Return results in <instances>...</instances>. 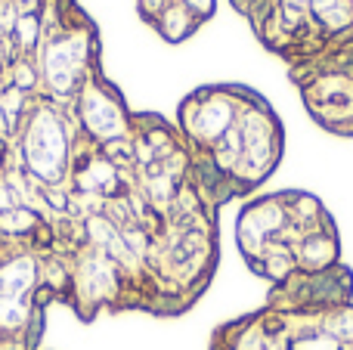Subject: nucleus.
<instances>
[{
  "instance_id": "1",
  "label": "nucleus",
  "mask_w": 353,
  "mask_h": 350,
  "mask_svg": "<svg viewBox=\"0 0 353 350\" xmlns=\"http://www.w3.org/2000/svg\"><path fill=\"white\" fill-rule=\"evenodd\" d=\"M236 242L251 273L273 285L341 264V239L325 205L301 189L251 198L236 223Z\"/></svg>"
},
{
  "instance_id": "2",
  "label": "nucleus",
  "mask_w": 353,
  "mask_h": 350,
  "mask_svg": "<svg viewBox=\"0 0 353 350\" xmlns=\"http://www.w3.org/2000/svg\"><path fill=\"white\" fill-rule=\"evenodd\" d=\"M208 350H353V301H267L214 329Z\"/></svg>"
},
{
  "instance_id": "3",
  "label": "nucleus",
  "mask_w": 353,
  "mask_h": 350,
  "mask_svg": "<svg viewBox=\"0 0 353 350\" xmlns=\"http://www.w3.org/2000/svg\"><path fill=\"white\" fill-rule=\"evenodd\" d=\"M53 301L41 260L25 248L0 245V350H41Z\"/></svg>"
},
{
  "instance_id": "4",
  "label": "nucleus",
  "mask_w": 353,
  "mask_h": 350,
  "mask_svg": "<svg viewBox=\"0 0 353 350\" xmlns=\"http://www.w3.org/2000/svg\"><path fill=\"white\" fill-rule=\"evenodd\" d=\"M294 81L319 127L353 136V50L341 47L304 62Z\"/></svg>"
},
{
  "instance_id": "5",
  "label": "nucleus",
  "mask_w": 353,
  "mask_h": 350,
  "mask_svg": "<svg viewBox=\"0 0 353 350\" xmlns=\"http://www.w3.org/2000/svg\"><path fill=\"white\" fill-rule=\"evenodd\" d=\"M199 25H201V22L186 10V6L180 3V0H171V3H168L165 10L155 16L152 28L159 31L165 41H186L192 31H199Z\"/></svg>"
},
{
  "instance_id": "6",
  "label": "nucleus",
  "mask_w": 353,
  "mask_h": 350,
  "mask_svg": "<svg viewBox=\"0 0 353 350\" xmlns=\"http://www.w3.org/2000/svg\"><path fill=\"white\" fill-rule=\"evenodd\" d=\"M171 3V0H140V16L146 19L149 25L155 22V16H159L161 10H165V6Z\"/></svg>"
}]
</instances>
